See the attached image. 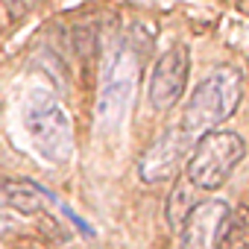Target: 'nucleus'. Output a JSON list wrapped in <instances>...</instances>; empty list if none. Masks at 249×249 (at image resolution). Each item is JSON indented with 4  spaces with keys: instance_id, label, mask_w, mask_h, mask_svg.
<instances>
[{
    "instance_id": "6e6552de",
    "label": "nucleus",
    "mask_w": 249,
    "mask_h": 249,
    "mask_svg": "<svg viewBox=\"0 0 249 249\" xmlns=\"http://www.w3.org/2000/svg\"><path fill=\"white\" fill-rule=\"evenodd\" d=\"M3 199L18 214H38L44 208V191L30 179H6L3 182Z\"/></svg>"
},
{
    "instance_id": "20e7f679",
    "label": "nucleus",
    "mask_w": 249,
    "mask_h": 249,
    "mask_svg": "<svg viewBox=\"0 0 249 249\" xmlns=\"http://www.w3.org/2000/svg\"><path fill=\"white\" fill-rule=\"evenodd\" d=\"M188 73H191V50L185 44H173L167 53L159 56L153 76H150V106L156 111H167L173 108L188 85Z\"/></svg>"
},
{
    "instance_id": "1a4fd4ad",
    "label": "nucleus",
    "mask_w": 249,
    "mask_h": 249,
    "mask_svg": "<svg viewBox=\"0 0 249 249\" xmlns=\"http://www.w3.org/2000/svg\"><path fill=\"white\" fill-rule=\"evenodd\" d=\"M194 191H196V188L188 182V176L173 182L170 196H167V205H164V217H167V226H170L173 231H179V229H182L185 217H188V214H191V208L196 205Z\"/></svg>"
},
{
    "instance_id": "9d476101",
    "label": "nucleus",
    "mask_w": 249,
    "mask_h": 249,
    "mask_svg": "<svg viewBox=\"0 0 249 249\" xmlns=\"http://www.w3.org/2000/svg\"><path fill=\"white\" fill-rule=\"evenodd\" d=\"M220 249H249V202L229 214Z\"/></svg>"
},
{
    "instance_id": "39448f33",
    "label": "nucleus",
    "mask_w": 249,
    "mask_h": 249,
    "mask_svg": "<svg viewBox=\"0 0 249 249\" xmlns=\"http://www.w3.org/2000/svg\"><path fill=\"white\" fill-rule=\"evenodd\" d=\"M191 153V135L182 126H173L167 132H161L138 159V173L147 185H159L176 176V170L182 167V161Z\"/></svg>"
},
{
    "instance_id": "f257e3e1",
    "label": "nucleus",
    "mask_w": 249,
    "mask_h": 249,
    "mask_svg": "<svg viewBox=\"0 0 249 249\" xmlns=\"http://www.w3.org/2000/svg\"><path fill=\"white\" fill-rule=\"evenodd\" d=\"M243 97V73L237 68H214L191 94L185 114H182V129L194 138L217 129L223 120H229Z\"/></svg>"
},
{
    "instance_id": "7ed1b4c3",
    "label": "nucleus",
    "mask_w": 249,
    "mask_h": 249,
    "mask_svg": "<svg viewBox=\"0 0 249 249\" xmlns=\"http://www.w3.org/2000/svg\"><path fill=\"white\" fill-rule=\"evenodd\" d=\"M246 156V141L229 129H211L188 153V182L202 191H214L231 179Z\"/></svg>"
},
{
    "instance_id": "f03ea898",
    "label": "nucleus",
    "mask_w": 249,
    "mask_h": 249,
    "mask_svg": "<svg viewBox=\"0 0 249 249\" xmlns=\"http://www.w3.org/2000/svg\"><path fill=\"white\" fill-rule=\"evenodd\" d=\"M24 126L41 159L65 164L73 156V123L50 91H33L24 103Z\"/></svg>"
},
{
    "instance_id": "0eeeda50",
    "label": "nucleus",
    "mask_w": 249,
    "mask_h": 249,
    "mask_svg": "<svg viewBox=\"0 0 249 249\" xmlns=\"http://www.w3.org/2000/svg\"><path fill=\"white\" fill-rule=\"evenodd\" d=\"M135 76H138V62H135L132 53L123 50V53L114 59V65H111V71H108V76H106L103 94H100L97 111H100L103 120L123 114V108H126V103H129V97H132V91H135Z\"/></svg>"
},
{
    "instance_id": "9b49d317",
    "label": "nucleus",
    "mask_w": 249,
    "mask_h": 249,
    "mask_svg": "<svg viewBox=\"0 0 249 249\" xmlns=\"http://www.w3.org/2000/svg\"><path fill=\"white\" fill-rule=\"evenodd\" d=\"M12 226H15V214H12V208L0 202V237L9 234V231H12Z\"/></svg>"
},
{
    "instance_id": "423d86ee",
    "label": "nucleus",
    "mask_w": 249,
    "mask_h": 249,
    "mask_svg": "<svg viewBox=\"0 0 249 249\" xmlns=\"http://www.w3.org/2000/svg\"><path fill=\"white\" fill-rule=\"evenodd\" d=\"M229 214H231V208L223 199L196 202L179 229L182 231V249H220Z\"/></svg>"
}]
</instances>
